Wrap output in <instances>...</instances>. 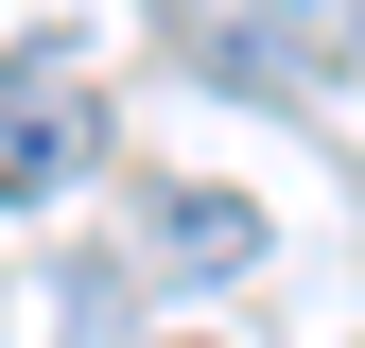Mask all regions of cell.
<instances>
[{"label": "cell", "mask_w": 365, "mask_h": 348, "mask_svg": "<svg viewBox=\"0 0 365 348\" xmlns=\"http://www.w3.org/2000/svg\"><path fill=\"white\" fill-rule=\"evenodd\" d=\"M70 174H105V105H87L53 53H18L0 70V209H53Z\"/></svg>", "instance_id": "cell-1"}, {"label": "cell", "mask_w": 365, "mask_h": 348, "mask_svg": "<svg viewBox=\"0 0 365 348\" xmlns=\"http://www.w3.org/2000/svg\"><path fill=\"white\" fill-rule=\"evenodd\" d=\"M365 0H244V70H348Z\"/></svg>", "instance_id": "cell-2"}, {"label": "cell", "mask_w": 365, "mask_h": 348, "mask_svg": "<svg viewBox=\"0 0 365 348\" xmlns=\"http://www.w3.org/2000/svg\"><path fill=\"white\" fill-rule=\"evenodd\" d=\"M157 244L192 261V279H244V261H261V209H244V192H174V209H157Z\"/></svg>", "instance_id": "cell-3"}]
</instances>
